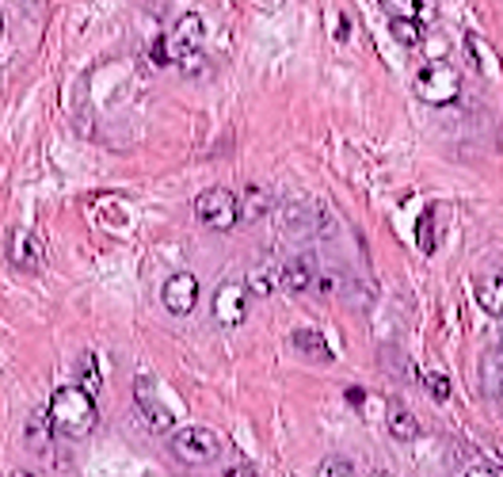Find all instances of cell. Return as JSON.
Here are the masks:
<instances>
[{
	"label": "cell",
	"mask_w": 503,
	"mask_h": 477,
	"mask_svg": "<svg viewBox=\"0 0 503 477\" xmlns=\"http://www.w3.org/2000/svg\"><path fill=\"white\" fill-rule=\"evenodd\" d=\"M134 398H138V408H141V417L149 420L152 431H172V424H176V413H172L168 405H161V398L149 389V378H138Z\"/></svg>",
	"instance_id": "obj_12"
},
{
	"label": "cell",
	"mask_w": 503,
	"mask_h": 477,
	"mask_svg": "<svg viewBox=\"0 0 503 477\" xmlns=\"http://www.w3.org/2000/svg\"><path fill=\"white\" fill-rule=\"evenodd\" d=\"M5 256H8V264H12L16 271H24V275H38L42 268H47V249H42L38 233H31V229H19V226L8 233Z\"/></svg>",
	"instance_id": "obj_5"
},
{
	"label": "cell",
	"mask_w": 503,
	"mask_h": 477,
	"mask_svg": "<svg viewBox=\"0 0 503 477\" xmlns=\"http://www.w3.org/2000/svg\"><path fill=\"white\" fill-rule=\"evenodd\" d=\"M420 382H424V389L435 398V401H450V378L446 375H435V371H424L420 375Z\"/></svg>",
	"instance_id": "obj_24"
},
{
	"label": "cell",
	"mask_w": 503,
	"mask_h": 477,
	"mask_svg": "<svg viewBox=\"0 0 503 477\" xmlns=\"http://www.w3.org/2000/svg\"><path fill=\"white\" fill-rule=\"evenodd\" d=\"M77 386H80L89 398L100 394L103 375H100V359H96V355H80V363H77Z\"/></svg>",
	"instance_id": "obj_21"
},
{
	"label": "cell",
	"mask_w": 503,
	"mask_h": 477,
	"mask_svg": "<svg viewBox=\"0 0 503 477\" xmlns=\"http://www.w3.org/2000/svg\"><path fill=\"white\" fill-rule=\"evenodd\" d=\"M389 436L397 440V443L420 440V420H415L404 405H393V408H389Z\"/></svg>",
	"instance_id": "obj_19"
},
{
	"label": "cell",
	"mask_w": 503,
	"mask_h": 477,
	"mask_svg": "<svg viewBox=\"0 0 503 477\" xmlns=\"http://www.w3.org/2000/svg\"><path fill=\"white\" fill-rule=\"evenodd\" d=\"M47 420L54 436L65 440H84L96 428V398H89L80 386H58L47 405Z\"/></svg>",
	"instance_id": "obj_1"
},
{
	"label": "cell",
	"mask_w": 503,
	"mask_h": 477,
	"mask_svg": "<svg viewBox=\"0 0 503 477\" xmlns=\"http://www.w3.org/2000/svg\"><path fill=\"white\" fill-rule=\"evenodd\" d=\"M477 302H480V310H488L492 317L503 313V302H499V275L492 271L488 279H480V287H477Z\"/></svg>",
	"instance_id": "obj_22"
},
{
	"label": "cell",
	"mask_w": 503,
	"mask_h": 477,
	"mask_svg": "<svg viewBox=\"0 0 503 477\" xmlns=\"http://www.w3.org/2000/svg\"><path fill=\"white\" fill-rule=\"evenodd\" d=\"M374 477H393V473H385V470H382V473H374Z\"/></svg>",
	"instance_id": "obj_32"
},
{
	"label": "cell",
	"mask_w": 503,
	"mask_h": 477,
	"mask_svg": "<svg viewBox=\"0 0 503 477\" xmlns=\"http://www.w3.org/2000/svg\"><path fill=\"white\" fill-rule=\"evenodd\" d=\"M161 302H164V310H168V313L187 317V313L194 310V302H199V279H194L191 271L168 275V279H164V287H161Z\"/></svg>",
	"instance_id": "obj_8"
},
{
	"label": "cell",
	"mask_w": 503,
	"mask_h": 477,
	"mask_svg": "<svg viewBox=\"0 0 503 477\" xmlns=\"http://www.w3.org/2000/svg\"><path fill=\"white\" fill-rule=\"evenodd\" d=\"M317 260L305 252V256H294L287 260V264H278V287L287 291V294H305V291H313L317 283Z\"/></svg>",
	"instance_id": "obj_11"
},
{
	"label": "cell",
	"mask_w": 503,
	"mask_h": 477,
	"mask_svg": "<svg viewBox=\"0 0 503 477\" xmlns=\"http://www.w3.org/2000/svg\"><path fill=\"white\" fill-rule=\"evenodd\" d=\"M194 218L214 233H229L240 226L236 218V191L229 187H206L199 199H194Z\"/></svg>",
	"instance_id": "obj_4"
},
{
	"label": "cell",
	"mask_w": 503,
	"mask_h": 477,
	"mask_svg": "<svg viewBox=\"0 0 503 477\" xmlns=\"http://www.w3.org/2000/svg\"><path fill=\"white\" fill-rule=\"evenodd\" d=\"M176 65L187 73V77H199V73H206V58H203V50L199 54H183V58H176Z\"/></svg>",
	"instance_id": "obj_27"
},
{
	"label": "cell",
	"mask_w": 503,
	"mask_h": 477,
	"mask_svg": "<svg viewBox=\"0 0 503 477\" xmlns=\"http://www.w3.org/2000/svg\"><path fill=\"white\" fill-rule=\"evenodd\" d=\"M389 35L401 42V47L415 50V47H424V38H427V24L424 19H412V16H393L389 19Z\"/></svg>",
	"instance_id": "obj_17"
},
{
	"label": "cell",
	"mask_w": 503,
	"mask_h": 477,
	"mask_svg": "<svg viewBox=\"0 0 503 477\" xmlns=\"http://www.w3.org/2000/svg\"><path fill=\"white\" fill-rule=\"evenodd\" d=\"M278 222H282V233L301 241V237H309L317 229H328V214L317 210L313 203H287L278 210Z\"/></svg>",
	"instance_id": "obj_9"
},
{
	"label": "cell",
	"mask_w": 503,
	"mask_h": 477,
	"mask_svg": "<svg viewBox=\"0 0 503 477\" xmlns=\"http://www.w3.org/2000/svg\"><path fill=\"white\" fill-rule=\"evenodd\" d=\"M24 440H27V447H31L35 454L50 459V450H54V428H50V420H47V408H42V413H31V420H27V428H24Z\"/></svg>",
	"instance_id": "obj_15"
},
{
	"label": "cell",
	"mask_w": 503,
	"mask_h": 477,
	"mask_svg": "<svg viewBox=\"0 0 503 477\" xmlns=\"http://www.w3.org/2000/svg\"><path fill=\"white\" fill-rule=\"evenodd\" d=\"M271 210H275V191H271L264 180H252L245 191L236 195V218L245 222V226L264 222Z\"/></svg>",
	"instance_id": "obj_10"
},
{
	"label": "cell",
	"mask_w": 503,
	"mask_h": 477,
	"mask_svg": "<svg viewBox=\"0 0 503 477\" xmlns=\"http://www.w3.org/2000/svg\"><path fill=\"white\" fill-rule=\"evenodd\" d=\"M412 89L427 107H450L462 96V73H457L450 61H427V65H420Z\"/></svg>",
	"instance_id": "obj_2"
},
{
	"label": "cell",
	"mask_w": 503,
	"mask_h": 477,
	"mask_svg": "<svg viewBox=\"0 0 503 477\" xmlns=\"http://www.w3.org/2000/svg\"><path fill=\"white\" fill-rule=\"evenodd\" d=\"M462 47H466V58H469V65L480 73V77H499V61H496V47L485 38V35H477V31H466L462 35Z\"/></svg>",
	"instance_id": "obj_13"
},
{
	"label": "cell",
	"mask_w": 503,
	"mask_h": 477,
	"mask_svg": "<svg viewBox=\"0 0 503 477\" xmlns=\"http://www.w3.org/2000/svg\"><path fill=\"white\" fill-rule=\"evenodd\" d=\"M290 344H294V352L305 355V359H317V363L332 359V348H328L324 333H317V329H294V333H290Z\"/></svg>",
	"instance_id": "obj_16"
},
{
	"label": "cell",
	"mask_w": 503,
	"mask_h": 477,
	"mask_svg": "<svg viewBox=\"0 0 503 477\" xmlns=\"http://www.w3.org/2000/svg\"><path fill=\"white\" fill-rule=\"evenodd\" d=\"M340 275L336 271H317V283H313V291L320 294V298H332V294H340Z\"/></svg>",
	"instance_id": "obj_26"
},
{
	"label": "cell",
	"mask_w": 503,
	"mask_h": 477,
	"mask_svg": "<svg viewBox=\"0 0 503 477\" xmlns=\"http://www.w3.org/2000/svg\"><path fill=\"white\" fill-rule=\"evenodd\" d=\"M0 38H5V16H0Z\"/></svg>",
	"instance_id": "obj_31"
},
{
	"label": "cell",
	"mask_w": 503,
	"mask_h": 477,
	"mask_svg": "<svg viewBox=\"0 0 503 477\" xmlns=\"http://www.w3.org/2000/svg\"><path fill=\"white\" fill-rule=\"evenodd\" d=\"M8 477H35V473H31V470H12Z\"/></svg>",
	"instance_id": "obj_30"
},
{
	"label": "cell",
	"mask_w": 503,
	"mask_h": 477,
	"mask_svg": "<svg viewBox=\"0 0 503 477\" xmlns=\"http://www.w3.org/2000/svg\"><path fill=\"white\" fill-rule=\"evenodd\" d=\"M382 8L393 16H412V19H424V0H382Z\"/></svg>",
	"instance_id": "obj_25"
},
{
	"label": "cell",
	"mask_w": 503,
	"mask_h": 477,
	"mask_svg": "<svg viewBox=\"0 0 503 477\" xmlns=\"http://www.w3.org/2000/svg\"><path fill=\"white\" fill-rule=\"evenodd\" d=\"M168 447L183 466H210V462L222 459V440H217V431H210L203 424L176 428L168 436Z\"/></svg>",
	"instance_id": "obj_3"
},
{
	"label": "cell",
	"mask_w": 503,
	"mask_h": 477,
	"mask_svg": "<svg viewBox=\"0 0 503 477\" xmlns=\"http://www.w3.org/2000/svg\"><path fill=\"white\" fill-rule=\"evenodd\" d=\"M317 477H355V462L343 459V454H328L317 466Z\"/></svg>",
	"instance_id": "obj_23"
},
{
	"label": "cell",
	"mask_w": 503,
	"mask_h": 477,
	"mask_svg": "<svg viewBox=\"0 0 503 477\" xmlns=\"http://www.w3.org/2000/svg\"><path fill=\"white\" fill-rule=\"evenodd\" d=\"M203 42H206V24H203V16H180L176 24H172V31L164 35V47H168V58L176 61L183 54H199L203 50Z\"/></svg>",
	"instance_id": "obj_7"
},
{
	"label": "cell",
	"mask_w": 503,
	"mask_h": 477,
	"mask_svg": "<svg viewBox=\"0 0 503 477\" xmlns=\"http://www.w3.org/2000/svg\"><path fill=\"white\" fill-rule=\"evenodd\" d=\"M225 477H259V473H256L252 466H233V470H229Z\"/></svg>",
	"instance_id": "obj_28"
},
{
	"label": "cell",
	"mask_w": 503,
	"mask_h": 477,
	"mask_svg": "<svg viewBox=\"0 0 503 477\" xmlns=\"http://www.w3.org/2000/svg\"><path fill=\"white\" fill-rule=\"evenodd\" d=\"M466 477H499V473H496V470H485V466H473Z\"/></svg>",
	"instance_id": "obj_29"
},
{
	"label": "cell",
	"mask_w": 503,
	"mask_h": 477,
	"mask_svg": "<svg viewBox=\"0 0 503 477\" xmlns=\"http://www.w3.org/2000/svg\"><path fill=\"white\" fill-rule=\"evenodd\" d=\"M248 291H256L259 298H271L275 291H282V287H278V264H271V260H267V264H259V268L248 275Z\"/></svg>",
	"instance_id": "obj_20"
},
{
	"label": "cell",
	"mask_w": 503,
	"mask_h": 477,
	"mask_svg": "<svg viewBox=\"0 0 503 477\" xmlns=\"http://www.w3.org/2000/svg\"><path fill=\"white\" fill-rule=\"evenodd\" d=\"M499 375H503V352H499V344H492L485 359H480V389L492 401H499Z\"/></svg>",
	"instance_id": "obj_18"
},
{
	"label": "cell",
	"mask_w": 503,
	"mask_h": 477,
	"mask_svg": "<svg viewBox=\"0 0 503 477\" xmlns=\"http://www.w3.org/2000/svg\"><path fill=\"white\" fill-rule=\"evenodd\" d=\"M446 218V207H427L420 214V222H415V245H420V252H435L439 249V222Z\"/></svg>",
	"instance_id": "obj_14"
},
{
	"label": "cell",
	"mask_w": 503,
	"mask_h": 477,
	"mask_svg": "<svg viewBox=\"0 0 503 477\" xmlns=\"http://www.w3.org/2000/svg\"><path fill=\"white\" fill-rule=\"evenodd\" d=\"M245 317H248V291H245V283H236V279H225V283L214 291V321L222 324V329H240Z\"/></svg>",
	"instance_id": "obj_6"
}]
</instances>
